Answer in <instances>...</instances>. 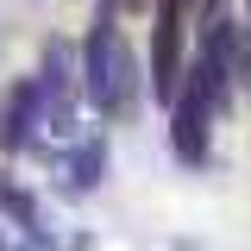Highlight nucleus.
<instances>
[{"label":"nucleus","instance_id":"1","mask_svg":"<svg viewBox=\"0 0 251 251\" xmlns=\"http://www.w3.org/2000/svg\"><path fill=\"white\" fill-rule=\"evenodd\" d=\"M82 94L107 120H126L132 100H138V69H132V50H126L113 13H94V31L82 44Z\"/></svg>","mask_w":251,"mask_h":251},{"label":"nucleus","instance_id":"2","mask_svg":"<svg viewBox=\"0 0 251 251\" xmlns=\"http://www.w3.org/2000/svg\"><path fill=\"white\" fill-rule=\"evenodd\" d=\"M182 31H188V0H157V44H151V94L176 107L182 94Z\"/></svg>","mask_w":251,"mask_h":251},{"label":"nucleus","instance_id":"3","mask_svg":"<svg viewBox=\"0 0 251 251\" xmlns=\"http://www.w3.org/2000/svg\"><path fill=\"white\" fill-rule=\"evenodd\" d=\"M44 126V94H38V75H19L6 100H0V151H25L31 132Z\"/></svg>","mask_w":251,"mask_h":251},{"label":"nucleus","instance_id":"4","mask_svg":"<svg viewBox=\"0 0 251 251\" xmlns=\"http://www.w3.org/2000/svg\"><path fill=\"white\" fill-rule=\"evenodd\" d=\"M170 145L182 163H207V88L188 75L176 94V120H170Z\"/></svg>","mask_w":251,"mask_h":251},{"label":"nucleus","instance_id":"5","mask_svg":"<svg viewBox=\"0 0 251 251\" xmlns=\"http://www.w3.org/2000/svg\"><path fill=\"white\" fill-rule=\"evenodd\" d=\"M69 176H75V188H94L100 176H107V145H100V138L75 145V157H69Z\"/></svg>","mask_w":251,"mask_h":251},{"label":"nucleus","instance_id":"6","mask_svg":"<svg viewBox=\"0 0 251 251\" xmlns=\"http://www.w3.org/2000/svg\"><path fill=\"white\" fill-rule=\"evenodd\" d=\"M245 19H251V0H245Z\"/></svg>","mask_w":251,"mask_h":251}]
</instances>
